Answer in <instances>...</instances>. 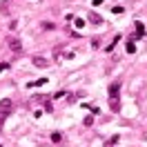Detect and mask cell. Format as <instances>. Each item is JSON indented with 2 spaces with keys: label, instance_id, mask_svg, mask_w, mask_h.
Listing matches in <instances>:
<instances>
[{
  "label": "cell",
  "instance_id": "cell-1",
  "mask_svg": "<svg viewBox=\"0 0 147 147\" xmlns=\"http://www.w3.org/2000/svg\"><path fill=\"white\" fill-rule=\"evenodd\" d=\"M109 102H111V109L120 111V100H118V83H114L109 87Z\"/></svg>",
  "mask_w": 147,
  "mask_h": 147
},
{
  "label": "cell",
  "instance_id": "cell-2",
  "mask_svg": "<svg viewBox=\"0 0 147 147\" xmlns=\"http://www.w3.org/2000/svg\"><path fill=\"white\" fill-rule=\"evenodd\" d=\"M9 47L18 54V51H22V42H20V38H13V36H9Z\"/></svg>",
  "mask_w": 147,
  "mask_h": 147
},
{
  "label": "cell",
  "instance_id": "cell-3",
  "mask_svg": "<svg viewBox=\"0 0 147 147\" xmlns=\"http://www.w3.org/2000/svg\"><path fill=\"white\" fill-rule=\"evenodd\" d=\"M34 65H36V67H47L49 60H47V58H40V56H34Z\"/></svg>",
  "mask_w": 147,
  "mask_h": 147
},
{
  "label": "cell",
  "instance_id": "cell-4",
  "mask_svg": "<svg viewBox=\"0 0 147 147\" xmlns=\"http://www.w3.org/2000/svg\"><path fill=\"white\" fill-rule=\"evenodd\" d=\"M0 111H11V100H9V98L0 100Z\"/></svg>",
  "mask_w": 147,
  "mask_h": 147
},
{
  "label": "cell",
  "instance_id": "cell-5",
  "mask_svg": "<svg viewBox=\"0 0 147 147\" xmlns=\"http://www.w3.org/2000/svg\"><path fill=\"white\" fill-rule=\"evenodd\" d=\"M89 22H94V25H100L102 18L98 16V13H94V11H92V13H89Z\"/></svg>",
  "mask_w": 147,
  "mask_h": 147
},
{
  "label": "cell",
  "instance_id": "cell-6",
  "mask_svg": "<svg viewBox=\"0 0 147 147\" xmlns=\"http://www.w3.org/2000/svg\"><path fill=\"white\" fill-rule=\"evenodd\" d=\"M74 27H76V29H83L85 27V20L83 18H74Z\"/></svg>",
  "mask_w": 147,
  "mask_h": 147
},
{
  "label": "cell",
  "instance_id": "cell-7",
  "mask_svg": "<svg viewBox=\"0 0 147 147\" xmlns=\"http://www.w3.org/2000/svg\"><path fill=\"white\" fill-rule=\"evenodd\" d=\"M7 116H9V111H0V127H2V123H5Z\"/></svg>",
  "mask_w": 147,
  "mask_h": 147
},
{
  "label": "cell",
  "instance_id": "cell-8",
  "mask_svg": "<svg viewBox=\"0 0 147 147\" xmlns=\"http://www.w3.org/2000/svg\"><path fill=\"white\" fill-rule=\"evenodd\" d=\"M136 51V47H134V42H127V54H134Z\"/></svg>",
  "mask_w": 147,
  "mask_h": 147
},
{
  "label": "cell",
  "instance_id": "cell-9",
  "mask_svg": "<svg viewBox=\"0 0 147 147\" xmlns=\"http://www.w3.org/2000/svg\"><path fill=\"white\" fill-rule=\"evenodd\" d=\"M34 85H36V87H40V85H47V78H40V80H36Z\"/></svg>",
  "mask_w": 147,
  "mask_h": 147
},
{
  "label": "cell",
  "instance_id": "cell-10",
  "mask_svg": "<svg viewBox=\"0 0 147 147\" xmlns=\"http://www.w3.org/2000/svg\"><path fill=\"white\" fill-rule=\"evenodd\" d=\"M111 11H114V13H123V7H120V5H116V7H114Z\"/></svg>",
  "mask_w": 147,
  "mask_h": 147
},
{
  "label": "cell",
  "instance_id": "cell-11",
  "mask_svg": "<svg viewBox=\"0 0 147 147\" xmlns=\"http://www.w3.org/2000/svg\"><path fill=\"white\" fill-rule=\"evenodd\" d=\"M5 69H9V65H7V63H0V71H5Z\"/></svg>",
  "mask_w": 147,
  "mask_h": 147
},
{
  "label": "cell",
  "instance_id": "cell-12",
  "mask_svg": "<svg viewBox=\"0 0 147 147\" xmlns=\"http://www.w3.org/2000/svg\"><path fill=\"white\" fill-rule=\"evenodd\" d=\"M102 2H105V0H92V5H94V7H98V5H102Z\"/></svg>",
  "mask_w": 147,
  "mask_h": 147
}]
</instances>
